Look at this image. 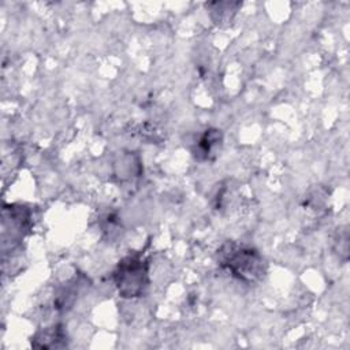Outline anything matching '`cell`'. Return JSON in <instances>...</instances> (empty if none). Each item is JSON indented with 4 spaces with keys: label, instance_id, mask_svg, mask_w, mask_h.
<instances>
[{
    "label": "cell",
    "instance_id": "cell-1",
    "mask_svg": "<svg viewBox=\"0 0 350 350\" xmlns=\"http://www.w3.org/2000/svg\"><path fill=\"white\" fill-rule=\"evenodd\" d=\"M221 264L241 280L254 282L261 278L262 269V257L250 247H238L228 246L227 252H223Z\"/></svg>",
    "mask_w": 350,
    "mask_h": 350
},
{
    "label": "cell",
    "instance_id": "cell-2",
    "mask_svg": "<svg viewBox=\"0 0 350 350\" xmlns=\"http://www.w3.org/2000/svg\"><path fill=\"white\" fill-rule=\"evenodd\" d=\"M115 282L123 297H138L148 286V267L137 257L124 258L116 272Z\"/></svg>",
    "mask_w": 350,
    "mask_h": 350
},
{
    "label": "cell",
    "instance_id": "cell-3",
    "mask_svg": "<svg viewBox=\"0 0 350 350\" xmlns=\"http://www.w3.org/2000/svg\"><path fill=\"white\" fill-rule=\"evenodd\" d=\"M219 142H220V135H219V133L216 130L206 131L205 135L201 138L198 148L202 150L204 154L208 156L209 153H212L213 148L219 145Z\"/></svg>",
    "mask_w": 350,
    "mask_h": 350
}]
</instances>
